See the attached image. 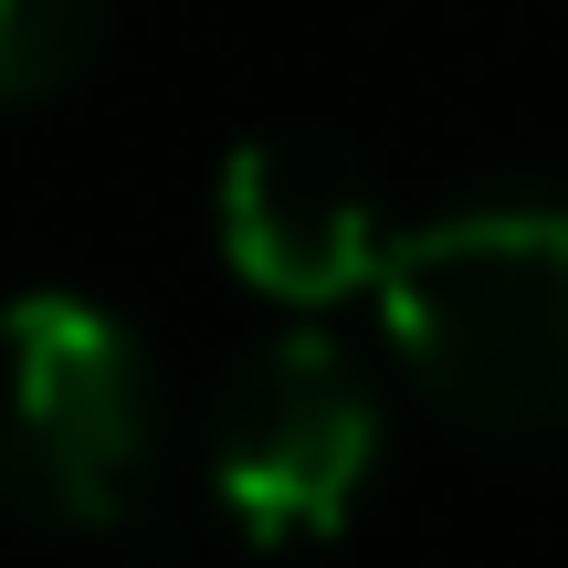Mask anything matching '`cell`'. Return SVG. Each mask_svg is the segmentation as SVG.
Here are the masks:
<instances>
[{"label": "cell", "instance_id": "1", "mask_svg": "<svg viewBox=\"0 0 568 568\" xmlns=\"http://www.w3.org/2000/svg\"><path fill=\"white\" fill-rule=\"evenodd\" d=\"M379 326L453 422L568 432V201H485L400 232Z\"/></svg>", "mask_w": 568, "mask_h": 568}, {"label": "cell", "instance_id": "2", "mask_svg": "<svg viewBox=\"0 0 568 568\" xmlns=\"http://www.w3.org/2000/svg\"><path fill=\"white\" fill-rule=\"evenodd\" d=\"M159 368L105 305L11 295L0 305V506L32 527L105 537L159 485Z\"/></svg>", "mask_w": 568, "mask_h": 568}, {"label": "cell", "instance_id": "3", "mask_svg": "<svg viewBox=\"0 0 568 568\" xmlns=\"http://www.w3.org/2000/svg\"><path fill=\"white\" fill-rule=\"evenodd\" d=\"M379 474V389L326 326H284L211 410V506L243 548H326Z\"/></svg>", "mask_w": 568, "mask_h": 568}, {"label": "cell", "instance_id": "4", "mask_svg": "<svg viewBox=\"0 0 568 568\" xmlns=\"http://www.w3.org/2000/svg\"><path fill=\"white\" fill-rule=\"evenodd\" d=\"M211 232H222V264L295 316L337 295H379V264H389L368 180L316 138H243L222 159V190H211Z\"/></svg>", "mask_w": 568, "mask_h": 568}, {"label": "cell", "instance_id": "5", "mask_svg": "<svg viewBox=\"0 0 568 568\" xmlns=\"http://www.w3.org/2000/svg\"><path fill=\"white\" fill-rule=\"evenodd\" d=\"M105 0H0V105H32L95 53Z\"/></svg>", "mask_w": 568, "mask_h": 568}]
</instances>
